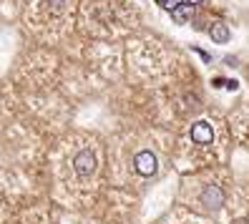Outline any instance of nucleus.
<instances>
[{
    "instance_id": "0eeeda50",
    "label": "nucleus",
    "mask_w": 249,
    "mask_h": 224,
    "mask_svg": "<svg viewBox=\"0 0 249 224\" xmlns=\"http://www.w3.org/2000/svg\"><path fill=\"white\" fill-rule=\"evenodd\" d=\"M181 3H184V0H166V3H164V8H166V10L171 13V10H177V8H179Z\"/></svg>"
},
{
    "instance_id": "423d86ee",
    "label": "nucleus",
    "mask_w": 249,
    "mask_h": 224,
    "mask_svg": "<svg viewBox=\"0 0 249 224\" xmlns=\"http://www.w3.org/2000/svg\"><path fill=\"white\" fill-rule=\"evenodd\" d=\"M192 13H194V5H186V3H181L177 10H171V18L177 20V23H184V20L192 18Z\"/></svg>"
},
{
    "instance_id": "20e7f679",
    "label": "nucleus",
    "mask_w": 249,
    "mask_h": 224,
    "mask_svg": "<svg viewBox=\"0 0 249 224\" xmlns=\"http://www.w3.org/2000/svg\"><path fill=\"white\" fill-rule=\"evenodd\" d=\"M192 139H194L196 144H212L214 131H212V126H209L207 121H196V124L192 126Z\"/></svg>"
},
{
    "instance_id": "39448f33",
    "label": "nucleus",
    "mask_w": 249,
    "mask_h": 224,
    "mask_svg": "<svg viewBox=\"0 0 249 224\" xmlns=\"http://www.w3.org/2000/svg\"><path fill=\"white\" fill-rule=\"evenodd\" d=\"M209 36H212L214 43H227V40H229V28H227L224 23H214V25L209 28Z\"/></svg>"
},
{
    "instance_id": "7ed1b4c3",
    "label": "nucleus",
    "mask_w": 249,
    "mask_h": 224,
    "mask_svg": "<svg viewBox=\"0 0 249 224\" xmlns=\"http://www.w3.org/2000/svg\"><path fill=\"white\" fill-rule=\"evenodd\" d=\"M134 164H136V171H139L141 176H151V174L156 171V156H154L151 151H141V154H136Z\"/></svg>"
},
{
    "instance_id": "f03ea898",
    "label": "nucleus",
    "mask_w": 249,
    "mask_h": 224,
    "mask_svg": "<svg viewBox=\"0 0 249 224\" xmlns=\"http://www.w3.org/2000/svg\"><path fill=\"white\" fill-rule=\"evenodd\" d=\"M201 204L207 206V209H219L224 204V191L219 189L216 184H209L207 189L201 191Z\"/></svg>"
},
{
    "instance_id": "6e6552de",
    "label": "nucleus",
    "mask_w": 249,
    "mask_h": 224,
    "mask_svg": "<svg viewBox=\"0 0 249 224\" xmlns=\"http://www.w3.org/2000/svg\"><path fill=\"white\" fill-rule=\"evenodd\" d=\"M186 5H199V3H204V0H184Z\"/></svg>"
},
{
    "instance_id": "f257e3e1",
    "label": "nucleus",
    "mask_w": 249,
    "mask_h": 224,
    "mask_svg": "<svg viewBox=\"0 0 249 224\" xmlns=\"http://www.w3.org/2000/svg\"><path fill=\"white\" fill-rule=\"evenodd\" d=\"M73 169H76L81 176L93 174V169H96V154L89 151V149H83V151H81L76 159H73Z\"/></svg>"
},
{
    "instance_id": "1a4fd4ad",
    "label": "nucleus",
    "mask_w": 249,
    "mask_h": 224,
    "mask_svg": "<svg viewBox=\"0 0 249 224\" xmlns=\"http://www.w3.org/2000/svg\"><path fill=\"white\" fill-rule=\"evenodd\" d=\"M156 3H161V5H164V3H166V0H156Z\"/></svg>"
}]
</instances>
